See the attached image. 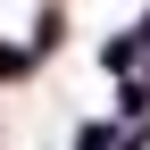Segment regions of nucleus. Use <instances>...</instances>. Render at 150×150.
<instances>
[{"instance_id": "f257e3e1", "label": "nucleus", "mask_w": 150, "mask_h": 150, "mask_svg": "<svg viewBox=\"0 0 150 150\" xmlns=\"http://www.w3.org/2000/svg\"><path fill=\"white\" fill-rule=\"evenodd\" d=\"M59 42H67V8H59V0H42V17H33V33H25V50H33V59H50Z\"/></svg>"}, {"instance_id": "f03ea898", "label": "nucleus", "mask_w": 150, "mask_h": 150, "mask_svg": "<svg viewBox=\"0 0 150 150\" xmlns=\"http://www.w3.org/2000/svg\"><path fill=\"white\" fill-rule=\"evenodd\" d=\"M33 67L42 59H33L25 42H0V83H33Z\"/></svg>"}, {"instance_id": "7ed1b4c3", "label": "nucleus", "mask_w": 150, "mask_h": 150, "mask_svg": "<svg viewBox=\"0 0 150 150\" xmlns=\"http://www.w3.org/2000/svg\"><path fill=\"white\" fill-rule=\"evenodd\" d=\"M125 134H117V117H83L75 125V150H117Z\"/></svg>"}]
</instances>
